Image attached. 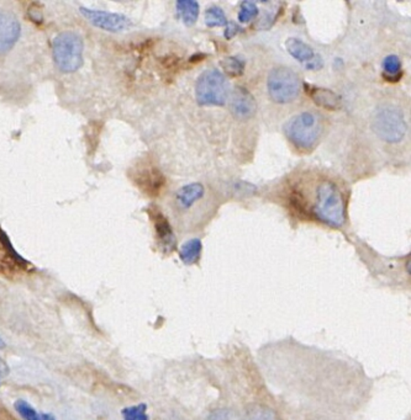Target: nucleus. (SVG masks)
Wrapping results in <instances>:
<instances>
[{
	"label": "nucleus",
	"mask_w": 411,
	"mask_h": 420,
	"mask_svg": "<svg viewBox=\"0 0 411 420\" xmlns=\"http://www.w3.org/2000/svg\"><path fill=\"white\" fill-rule=\"evenodd\" d=\"M85 45L76 32L65 31L56 36L52 43V54L56 66L62 72L73 73L83 65Z\"/></svg>",
	"instance_id": "2"
},
{
	"label": "nucleus",
	"mask_w": 411,
	"mask_h": 420,
	"mask_svg": "<svg viewBox=\"0 0 411 420\" xmlns=\"http://www.w3.org/2000/svg\"><path fill=\"white\" fill-rule=\"evenodd\" d=\"M285 48L289 54L299 62L307 63L315 57L314 49L309 46L308 43H304L299 38L291 37L285 41Z\"/></svg>",
	"instance_id": "14"
},
{
	"label": "nucleus",
	"mask_w": 411,
	"mask_h": 420,
	"mask_svg": "<svg viewBox=\"0 0 411 420\" xmlns=\"http://www.w3.org/2000/svg\"><path fill=\"white\" fill-rule=\"evenodd\" d=\"M289 205H291L293 212H296L298 216H308V206H307V201H305V198H304V196H302L300 192H291V195H289Z\"/></svg>",
	"instance_id": "22"
},
{
	"label": "nucleus",
	"mask_w": 411,
	"mask_h": 420,
	"mask_svg": "<svg viewBox=\"0 0 411 420\" xmlns=\"http://www.w3.org/2000/svg\"><path fill=\"white\" fill-rule=\"evenodd\" d=\"M231 113L238 120L252 119L257 113L254 95L243 86H236L231 94Z\"/></svg>",
	"instance_id": "9"
},
{
	"label": "nucleus",
	"mask_w": 411,
	"mask_h": 420,
	"mask_svg": "<svg viewBox=\"0 0 411 420\" xmlns=\"http://www.w3.org/2000/svg\"><path fill=\"white\" fill-rule=\"evenodd\" d=\"M268 95L277 104H289L300 93V79L294 71L287 67H276L267 79Z\"/></svg>",
	"instance_id": "5"
},
{
	"label": "nucleus",
	"mask_w": 411,
	"mask_h": 420,
	"mask_svg": "<svg viewBox=\"0 0 411 420\" xmlns=\"http://www.w3.org/2000/svg\"><path fill=\"white\" fill-rule=\"evenodd\" d=\"M21 34V25L12 12L0 9V56L8 54Z\"/></svg>",
	"instance_id": "8"
},
{
	"label": "nucleus",
	"mask_w": 411,
	"mask_h": 420,
	"mask_svg": "<svg viewBox=\"0 0 411 420\" xmlns=\"http://www.w3.org/2000/svg\"><path fill=\"white\" fill-rule=\"evenodd\" d=\"M195 96L201 106H224L229 99L227 79L219 69H208L197 80Z\"/></svg>",
	"instance_id": "3"
},
{
	"label": "nucleus",
	"mask_w": 411,
	"mask_h": 420,
	"mask_svg": "<svg viewBox=\"0 0 411 420\" xmlns=\"http://www.w3.org/2000/svg\"><path fill=\"white\" fill-rule=\"evenodd\" d=\"M322 66H324V62L319 56H315L313 60L305 63V68L309 71H319L320 68H322Z\"/></svg>",
	"instance_id": "26"
},
{
	"label": "nucleus",
	"mask_w": 411,
	"mask_h": 420,
	"mask_svg": "<svg viewBox=\"0 0 411 420\" xmlns=\"http://www.w3.org/2000/svg\"><path fill=\"white\" fill-rule=\"evenodd\" d=\"M24 265H27L26 260L14 250L5 234L0 229V270L18 269Z\"/></svg>",
	"instance_id": "11"
},
{
	"label": "nucleus",
	"mask_w": 411,
	"mask_h": 420,
	"mask_svg": "<svg viewBox=\"0 0 411 420\" xmlns=\"http://www.w3.org/2000/svg\"><path fill=\"white\" fill-rule=\"evenodd\" d=\"M0 348H5V342L0 338Z\"/></svg>",
	"instance_id": "29"
},
{
	"label": "nucleus",
	"mask_w": 411,
	"mask_h": 420,
	"mask_svg": "<svg viewBox=\"0 0 411 420\" xmlns=\"http://www.w3.org/2000/svg\"><path fill=\"white\" fill-rule=\"evenodd\" d=\"M152 220H153V224H155V229H156V234H157L161 249L164 253L173 252L175 248H176L177 242L170 222L159 212L152 213Z\"/></svg>",
	"instance_id": "10"
},
{
	"label": "nucleus",
	"mask_w": 411,
	"mask_h": 420,
	"mask_svg": "<svg viewBox=\"0 0 411 420\" xmlns=\"http://www.w3.org/2000/svg\"><path fill=\"white\" fill-rule=\"evenodd\" d=\"M305 91L311 100L322 108L337 110L341 106V97L333 91L305 84Z\"/></svg>",
	"instance_id": "12"
},
{
	"label": "nucleus",
	"mask_w": 411,
	"mask_h": 420,
	"mask_svg": "<svg viewBox=\"0 0 411 420\" xmlns=\"http://www.w3.org/2000/svg\"><path fill=\"white\" fill-rule=\"evenodd\" d=\"M14 407L24 420H41V417L37 413L36 409L24 399H18L14 403Z\"/></svg>",
	"instance_id": "21"
},
{
	"label": "nucleus",
	"mask_w": 411,
	"mask_h": 420,
	"mask_svg": "<svg viewBox=\"0 0 411 420\" xmlns=\"http://www.w3.org/2000/svg\"><path fill=\"white\" fill-rule=\"evenodd\" d=\"M240 31H241V27L236 24V23H232V21H231L230 24H227V26H226V30H225L224 32L225 38H226V40H231V38L235 37Z\"/></svg>",
	"instance_id": "25"
},
{
	"label": "nucleus",
	"mask_w": 411,
	"mask_h": 420,
	"mask_svg": "<svg viewBox=\"0 0 411 420\" xmlns=\"http://www.w3.org/2000/svg\"><path fill=\"white\" fill-rule=\"evenodd\" d=\"M41 420H57L55 418V415H49V413H45L41 415Z\"/></svg>",
	"instance_id": "28"
},
{
	"label": "nucleus",
	"mask_w": 411,
	"mask_h": 420,
	"mask_svg": "<svg viewBox=\"0 0 411 420\" xmlns=\"http://www.w3.org/2000/svg\"><path fill=\"white\" fill-rule=\"evenodd\" d=\"M206 189L199 183L188 184L177 192V202L183 210H189L204 196Z\"/></svg>",
	"instance_id": "13"
},
{
	"label": "nucleus",
	"mask_w": 411,
	"mask_h": 420,
	"mask_svg": "<svg viewBox=\"0 0 411 420\" xmlns=\"http://www.w3.org/2000/svg\"><path fill=\"white\" fill-rule=\"evenodd\" d=\"M242 420H280L278 415L273 412L272 409L267 408L265 406H254L248 409L246 415H243Z\"/></svg>",
	"instance_id": "19"
},
{
	"label": "nucleus",
	"mask_w": 411,
	"mask_h": 420,
	"mask_svg": "<svg viewBox=\"0 0 411 420\" xmlns=\"http://www.w3.org/2000/svg\"><path fill=\"white\" fill-rule=\"evenodd\" d=\"M8 373H9V367L6 365L5 361L0 358V384H1V381L6 377Z\"/></svg>",
	"instance_id": "27"
},
{
	"label": "nucleus",
	"mask_w": 411,
	"mask_h": 420,
	"mask_svg": "<svg viewBox=\"0 0 411 420\" xmlns=\"http://www.w3.org/2000/svg\"><path fill=\"white\" fill-rule=\"evenodd\" d=\"M124 420H148L147 415V406L145 403H141L137 406L127 407L122 410Z\"/></svg>",
	"instance_id": "23"
},
{
	"label": "nucleus",
	"mask_w": 411,
	"mask_h": 420,
	"mask_svg": "<svg viewBox=\"0 0 411 420\" xmlns=\"http://www.w3.org/2000/svg\"><path fill=\"white\" fill-rule=\"evenodd\" d=\"M383 77L389 82H398L401 77V62L398 56H388L383 60Z\"/></svg>",
	"instance_id": "17"
},
{
	"label": "nucleus",
	"mask_w": 411,
	"mask_h": 420,
	"mask_svg": "<svg viewBox=\"0 0 411 420\" xmlns=\"http://www.w3.org/2000/svg\"><path fill=\"white\" fill-rule=\"evenodd\" d=\"M206 24L209 27H219V26L227 25V20H226L223 9L218 6L208 8L206 12Z\"/></svg>",
	"instance_id": "20"
},
{
	"label": "nucleus",
	"mask_w": 411,
	"mask_h": 420,
	"mask_svg": "<svg viewBox=\"0 0 411 420\" xmlns=\"http://www.w3.org/2000/svg\"><path fill=\"white\" fill-rule=\"evenodd\" d=\"M315 216L331 227L339 229L346 221L345 198L336 184L324 181L316 189Z\"/></svg>",
	"instance_id": "1"
},
{
	"label": "nucleus",
	"mask_w": 411,
	"mask_h": 420,
	"mask_svg": "<svg viewBox=\"0 0 411 420\" xmlns=\"http://www.w3.org/2000/svg\"><path fill=\"white\" fill-rule=\"evenodd\" d=\"M224 72L232 78L240 77L245 72V60L238 57H226L220 62Z\"/></svg>",
	"instance_id": "18"
},
{
	"label": "nucleus",
	"mask_w": 411,
	"mask_h": 420,
	"mask_svg": "<svg viewBox=\"0 0 411 420\" xmlns=\"http://www.w3.org/2000/svg\"><path fill=\"white\" fill-rule=\"evenodd\" d=\"M177 12L181 21L187 26H193L199 18V4L194 0L177 1Z\"/></svg>",
	"instance_id": "15"
},
{
	"label": "nucleus",
	"mask_w": 411,
	"mask_h": 420,
	"mask_svg": "<svg viewBox=\"0 0 411 420\" xmlns=\"http://www.w3.org/2000/svg\"><path fill=\"white\" fill-rule=\"evenodd\" d=\"M258 15V6L252 1H242L238 12V21L242 24H246L252 21Z\"/></svg>",
	"instance_id": "24"
},
{
	"label": "nucleus",
	"mask_w": 411,
	"mask_h": 420,
	"mask_svg": "<svg viewBox=\"0 0 411 420\" xmlns=\"http://www.w3.org/2000/svg\"><path fill=\"white\" fill-rule=\"evenodd\" d=\"M79 12L91 25L104 31L122 32V31L129 30L133 26L131 20L121 14L104 12V10H97V9H88L85 6L79 8Z\"/></svg>",
	"instance_id": "7"
},
{
	"label": "nucleus",
	"mask_w": 411,
	"mask_h": 420,
	"mask_svg": "<svg viewBox=\"0 0 411 420\" xmlns=\"http://www.w3.org/2000/svg\"><path fill=\"white\" fill-rule=\"evenodd\" d=\"M201 249H203V243L198 238L188 240L187 243H184L181 246L179 257L181 260L186 265H193L198 263V260L201 255Z\"/></svg>",
	"instance_id": "16"
},
{
	"label": "nucleus",
	"mask_w": 411,
	"mask_h": 420,
	"mask_svg": "<svg viewBox=\"0 0 411 420\" xmlns=\"http://www.w3.org/2000/svg\"><path fill=\"white\" fill-rule=\"evenodd\" d=\"M285 132L296 148L311 150L320 137V119L313 113L296 115L285 124Z\"/></svg>",
	"instance_id": "4"
},
{
	"label": "nucleus",
	"mask_w": 411,
	"mask_h": 420,
	"mask_svg": "<svg viewBox=\"0 0 411 420\" xmlns=\"http://www.w3.org/2000/svg\"><path fill=\"white\" fill-rule=\"evenodd\" d=\"M372 127L378 137L389 143L400 142L408 130L404 115L399 108L393 106L377 110L372 120Z\"/></svg>",
	"instance_id": "6"
}]
</instances>
